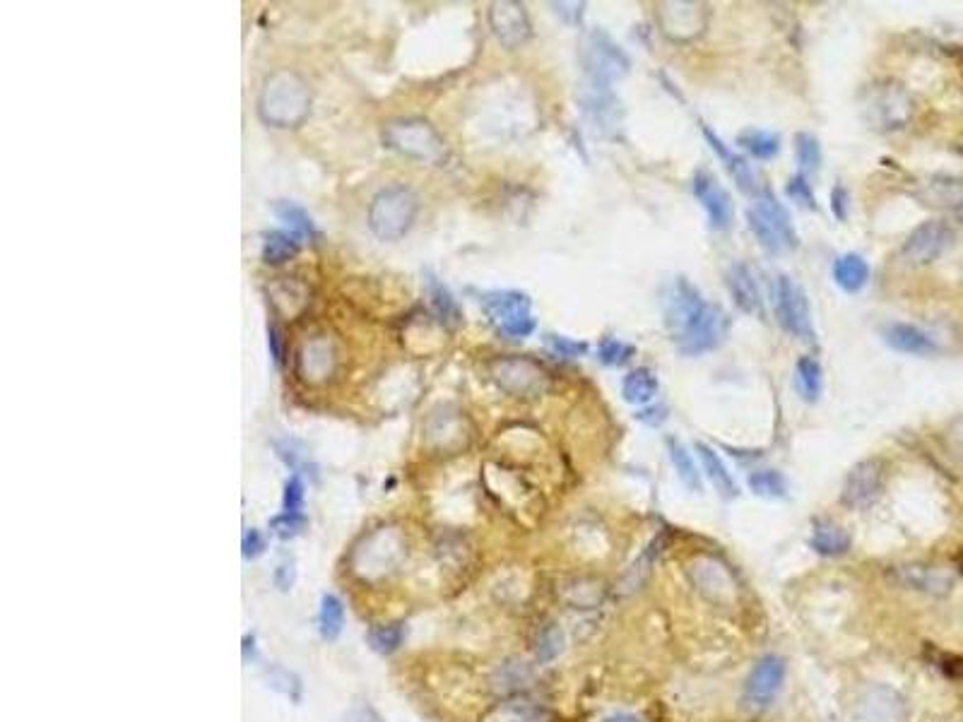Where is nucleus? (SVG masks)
Masks as SVG:
<instances>
[{
    "instance_id": "nucleus-34",
    "label": "nucleus",
    "mask_w": 963,
    "mask_h": 722,
    "mask_svg": "<svg viewBox=\"0 0 963 722\" xmlns=\"http://www.w3.org/2000/svg\"><path fill=\"white\" fill-rule=\"evenodd\" d=\"M318 624H321V636L326 641H335L340 636L342 624H345V607L335 595L326 593L321 597V612H318Z\"/></svg>"
},
{
    "instance_id": "nucleus-31",
    "label": "nucleus",
    "mask_w": 963,
    "mask_h": 722,
    "mask_svg": "<svg viewBox=\"0 0 963 722\" xmlns=\"http://www.w3.org/2000/svg\"><path fill=\"white\" fill-rule=\"evenodd\" d=\"M737 145L756 159H773L781 152V138H778L776 133H768V130L761 128L742 130V133L737 135Z\"/></svg>"
},
{
    "instance_id": "nucleus-38",
    "label": "nucleus",
    "mask_w": 963,
    "mask_h": 722,
    "mask_svg": "<svg viewBox=\"0 0 963 722\" xmlns=\"http://www.w3.org/2000/svg\"><path fill=\"white\" fill-rule=\"evenodd\" d=\"M564 641H566L564 631H561L557 624L542 626V631L537 633V641H535L537 660H540V662L557 660L561 655V650H564Z\"/></svg>"
},
{
    "instance_id": "nucleus-15",
    "label": "nucleus",
    "mask_w": 963,
    "mask_h": 722,
    "mask_svg": "<svg viewBox=\"0 0 963 722\" xmlns=\"http://www.w3.org/2000/svg\"><path fill=\"white\" fill-rule=\"evenodd\" d=\"M691 188H694L696 200H699L703 210H706L711 229H716V232H725V229L732 224V220H735V203H732V195L725 191L723 183H720L711 171L701 169L694 174Z\"/></svg>"
},
{
    "instance_id": "nucleus-35",
    "label": "nucleus",
    "mask_w": 963,
    "mask_h": 722,
    "mask_svg": "<svg viewBox=\"0 0 963 722\" xmlns=\"http://www.w3.org/2000/svg\"><path fill=\"white\" fill-rule=\"evenodd\" d=\"M299 236L285 234V232H273L265 236L263 244V260L265 263H285L299 251Z\"/></svg>"
},
{
    "instance_id": "nucleus-47",
    "label": "nucleus",
    "mask_w": 963,
    "mask_h": 722,
    "mask_svg": "<svg viewBox=\"0 0 963 722\" xmlns=\"http://www.w3.org/2000/svg\"><path fill=\"white\" fill-rule=\"evenodd\" d=\"M304 528V518L301 516H292V513H282V516H277L273 520V530L277 532L280 537H294L297 532Z\"/></svg>"
},
{
    "instance_id": "nucleus-17",
    "label": "nucleus",
    "mask_w": 963,
    "mask_h": 722,
    "mask_svg": "<svg viewBox=\"0 0 963 722\" xmlns=\"http://www.w3.org/2000/svg\"><path fill=\"white\" fill-rule=\"evenodd\" d=\"M658 22L670 39L689 41L706 29L708 10L699 3H663L658 5Z\"/></svg>"
},
{
    "instance_id": "nucleus-26",
    "label": "nucleus",
    "mask_w": 963,
    "mask_h": 722,
    "mask_svg": "<svg viewBox=\"0 0 963 722\" xmlns=\"http://www.w3.org/2000/svg\"><path fill=\"white\" fill-rule=\"evenodd\" d=\"M850 540L848 530H843L841 525L831 523V520H817L812 528V537H809V547L821 556H843L848 554Z\"/></svg>"
},
{
    "instance_id": "nucleus-1",
    "label": "nucleus",
    "mask_w": 963,
    "mask_h": 722,
    "mask_svg": "<svg viewBox=\"0 0 963 722\" xmlns=\"http://www.w3.org/2000/svg\"><path fill=\"white\" fill-rule=\"evenodd\" d=\"M311 94L306 82L297 73L280 70L265 80L261 99H258V114L265 123L275 128L297 126L309 114Z\"/></svg>"
},
{
    "instance_id": "nucleus-27",
    "label": "nucleus",
    "mask_w": 963,
    "mask_h": 722,
    "mask_svg": "<svg viewBox=\"0 0 963 722\" xmlns=\"http://www.w3.org/2000/svg\"><path fill=\"white\" fill-rule=\"evenodd\" d=\"M833 280L843 292L855 294L870 282V265L858 253H846L833 260Z\"/></svg>"
},
{
    "instance_id": "nucleus-14",
    "label": "nucleus",
    "mask_w": 963,
    "mask_h": 722,
    "mask_svg": "<svg viewBox=\"0 0 963 722\" xmlns=\"http://www.w3.org/2000/svg\"><path fill=\"white\" fill-rule=\"evenodd\" d=\"M853 722H908L906 698L891 686L874 684L855 701Z\"/></svg>"
},
{
    "instance_id": "nucleus-9",
    "label": "nucleus",
    "mask_w": 963,
    "mask_h": 722,
    "mask_svg": "<svg viewBox=\"0 0 963 722\" xmlns=\"http://www.w3.org/2000/svg\"><path fill=\"white\" fill-rule=\"evenodd\" d=\"M862 109H865L870 126L879 130H898L908 126V121L913 118V99L901 85L886 82V85L872 87Z\"/></svg>"
},
{
    "instance_id": "nucleus-28",
    "label": "nucleus",
    "mask_w": 963,
    "mask_h": 722,
    "mask_svg": "<svg viewBox=\"0 0 963 722\" xmlns=\"http://www.w3.org/2000/svg\"><path fill=\"white\" fill-rule=\"evenodd\" d=\"M696 453H699L703 472H706V477L711 479V484L716 487L718 494L723 496V499H735L737 484L728 472V467H725L723 460H720V455L713 451L711 446H706V443H699V441H696Z\"/></svg>"
},
{
    "instance_id": "nucleus-44",
    "label": "nucleus",
    "mask_w": 963,
    "mask_h": 722,
    "mask_svg": "<svg viewBox=\"0 0 963 722\" xmlns=\"http://www.w3.org/2000/svg\"><path fill=\"white\" fill-rule=\"evenodd\" d=\"M547 345L554 354H559V357H566V359L583 357V354L588 352L586 342H578V340H571V337H561V335H547Z\"/></svg>"
},
{
    "instance_id": "nucleus-12",
    "label": "nucleus",
    "mask_w": 963,
    "mask_h": 722,
    "mask_svg": "<svg viewBox=\"0 0 963 722\" xmlns=\"http://www.w3.org/2000/svg\"><path fill=\"white\" fill-rule=\"evenodd\" d=\"M951 244H954V229H951L947 222H923L903 241L901 260L906 265H911V268H925V265L942 258Z\"/></svg>"
},
{
    "instance_id": "nucleus-46",
    "label": "nucleus",
    "mask_w": 963,
    "mask_h": 722,
    "mask_svg": "<svg viewBox=\"0 0 963 722\" xmlns=\"http://www.w3.org/2000/svg\"><path fill=\"white\" fill-rule=\"evenodd\" d=\"M301 503H304V484L299 477H292L285 487V513L299 516Z\"/></svg>"
},
{
    "instance_id": "nucleus-18",
    "label": "nucleus",
    "mask_w": 963,
    "mask_h": 722,
    "mask_svg": "<svg viewBox=\"0 0 963 722\" xmlns=\"http://www.w3.org/2000/svg\"><path fill=\"white\" fill-rule=\"evenodd\" d=\"M489 25L496 39L506 46V49H516L530 39V20L528 13L521 3L504 0V3H494L489 8Z\"/></svg>"
},
{
    "instance_id": "nucleus-6",
    "label": "nucleus",
    "mask_w": 963,
    "mask_h": 722,
    "mask_svg": "<svg viewBox=\"0 0 963 722\" xmlns=\"http://www.w3.org/2000/svg\"><path fill=\"white\" fill-rule=\"evenodd\" d=\"M383 140L393 150L403 152L405 157L422 159V162H441L443 157L441 135L422 118H403V121L388 123L383 130Z\"/></svg>"
},
{
    "instance_id": "nucleus-5",
    "label": "nucleus",
    "mask_w": 963,
    "mask_h": 722,
    "mask_svg": "<svg viewBox=\"0 0 963 722\" xmlns=\"http://www.w3.org/2000/svg\"><path fill=\"white\" fill-rule=\"evenodd\" d=\"M730 325V313L720 304L706 301L703 309L694 316V321L677 337H672V340H675L677 349L684 357H701V354L713 352V349H718L728 340Z\"/></svg>"
},
{
    "instance_id": "nucleus-33",
    "label": "nucleus",
    "mask_w": 963,
    "mask_h": 722,
    "mask_svg": "<svg viewBox=\"0 0 963 722\" xmlns=\"http://www.w3.org/2000/svg\"><path fill=\"white\" fill-rule=\"evenodd\" d=\"M747 484L761 499H785L788 496V479L778 470H756L749 475Z\"/></svg>"
},
{
    "instance_id": "nucleus-19",
    "label": "nucleus",
    "mask_w": 963,
    "mask_h": 722,
    "mask_svg": "<svg viewBox=\"0 0 963 722\" xmlns=\"http://www.w3.org/2000/svg\"><path fill=\"white\" fill-rule=\"evenodd\" d=\"M703 304H706V299L701 297L699 289L684 280V277H677L670 294H667L665 304V325L667 330H670V335L677 337L682 333V330L694 321L696 313L703 309Z\"/></svg>"
},
{
    "instance_id": "nucleus-7",
    "label": "nucleus",
    "mask_w": 963,
    "mask_h": 722,
    "mask_svg": "<svg viewBox=\"0 0 963 722\" xmlns=\"http://www.w3.org/2000/svg\"><path fill=\"white\" fill-rule=\"evenodd\" d=\"M773 311H776V321L785 333L805 342L814 340L809 299L805 289H802L793 277L778 275L776 287H773Z\"/></svg>"
},
{
    "instance_id": "nucleus-43",
    "label": "nucleus",
    "mask_w": 963,
    "mask_h": 722,
    "mask_svg": "<svg viewBox=\"0 0 963 722\" xmlns=\"http://www.w3.org/2000/svg\"><path fill=\"white\" fill-rule=\"evenodd\" d=\"M268 682H270V686H273V689H280L285 696L294 698V701H299L301 684H299V679L294 677V674L282 670V667H273V670H268Z\"/></svg>"
},
{
    "instance_id": "nucleus-4",
    "label": "nucleus",
    "mask_w": 963,
    "mask_h": 722,
    "mask_svg": "<svg viewBox=\"0 0 963 722\" xmlns=\"http://www.w3.org/2000/svg\"><path fill=\"white\" fill-rule=\"evenodd\" d=\"M581 63L586 68L588 82L610 87L631 73V58L610 34L593 29L583 41Z\"/></svg>"
},
{
    "instance_id": "nucleus-49",
    "label": "nucleus",
    "mask_w": 963,
    "mask_h": 722,
    "mask_svg": "<svg viewBox=\"0 0 963 722\" xmlns=\"http://www.w3.org/2000/svg\"><path fill=\"white\" fill-rule=\"evenodd\" d=\"M263 549H265V537L261 535L258 530H246V535H244V556L246 559H256V556H261L263 554Z\"/></svg>"
},
{
    "instance_id": "nucleus-2",
    "label": "nucleus",
    "mask_w": 963,
    "mask_h": 722,
    "mask_svg": "<svg viewBox=\"0 0 963 722\" xmlns=\"http://www.w3.org/2000/svg\"><path fill=\"white\" fill-rule=\"evenodd\" d=\"M747 222L768 253H788L797 248L793 217L768 188L759 198H754V205L747 210Z\"/></svg>"
},
{
    "instance_id": "nucleus-52",
    "label": "nucleus",
    "mask_w": 963,
    "mask_h": 722,
    "mask_svg": "<svg viewBox=\"0 0 963 722\" xmlns=\"http://www.w3.org/2000/svg\"><path fill=\"white\" fill-rule=\"evenodd\" d=\"M345 722H383V720L378 718V715L369 706H366V708L362 706V708H354L352 713L345 718Z\"/></svg>"
},
{
    "instance_id": "nucleus-41",
    "label": "nucleus",
    "mask_w": 963,
    "mask_h": 722,
    "mask_svg": "<svg viewBox=\"0 0 963 722\" xmlns=\"http://www.w3.org/2000/svg\"><path fill=\"white\" fill-rule=\"evenodd\" d=\"M631 357H634V347L626 345L622 340H617V337H602L600 340V347H598L600 364L622 366Z\"/></svg>"
},
{
    "instance_id": "nucleus-53",
    "label": "nucleus",
    "mask_w": 963,
    "mask_h": 722,
    "mask_svg": "<svg viewBox=\"0 0 963 722\" xmlns=\"http://www.w3.org/2000/svg\"><path fill=\"white\" fill-rule=\"evenodd\" d=\"M275 583L280 585L282 590H287L289 585L294 583V568H292V566H287V564L277 566V571H275Z\"/></svg>"
},
{
    "instance_id": "nucleus-54",
    "label": "nucleus",
    "mask_w": 963,
    "mask_h": 722,
    "mask_svg": "<svg viewBox=\"0 0 963 722\" xmlns=\"http://www.w3.org/2000/svg\"><path fill=\"white\" fill-rule=\"evenodd\" d=\"M270 347H273V357L277 364L282 361V349H280V337H277V330L270 328Z\"/></svg>"
},
{
    "instance_id": "nucleus-3",
    "label": "nucleus",
    "mask_w": 963,
    "mask_h": 722,
    "mask_svg": "<svg viewBox=\"0 0 963 722\" xmlns=\"http://www.w3.org/2000/svg\"><path fill=\"white\" fill-rule=\"evenodd\" d=\"M417 217V198L410 188L388 186L371 200L369 227L378 239L398 241L410 232Z\"/></svg>"
},
{
    "instance_id": "nucleus-32",
    "label": "nucleus",
    "mask_w": 963,
    "mask_h": 722,
    "mask_svg": "<svg viewBox=\"0 0 963 722\" xmlns=\"http://www.w3.org/2000/svg\"><path fill=\"white\" fill-rule=\"evenodd\" d=\"M795 381L797 390L807 402H817L824 388V371L821 364L814 357H802L795 366Z\"/></svg>"
},
{
    "instance_id": "nucleus-21",
    "label": "nucleus",
    "mask_w": 963,
    "mask_h": 722,
    "mask_svg": "<svg viewBox=\"0 0 963 722\" xmlns=\"http://www.w3.org/2000/svg\"><path fill=\"white\" fill-rule=\"evenodd\" d=\"M725 284H728V292L737 309L749 313V316L764 318V294H761L754 270L747 263L730 265Z\"/></svg>"
},
{
    "instance_id": "nucleus-50",
    "label": "nucleus",
    "mask_w": 963,
    "mask_h": 722,
    "mask_svg": "<svg viewBox=\"0 0 963 722\" xmlns=\"http://www.w3.org/2000/svg\"><path fill=\"white\" fill-rule=\"evenodd\" d=\"M848 205H850V198H848L846 188H843V186L833 188V193H831V210H833V215H836L841 222L848 217Z\"/></svg>"
},
{
    "instance_id": "nucleus-22",
    "label": "nucleus",
    "mask_w": 963,
    "mask_h": 722,
    "mask_svg": "<svg viewBox=\"0 0 963 722\" xmlns=\"http://www.w3.org/2000/svg\"><path fill=\"white\" fill-rule=\"evenodd\" d=\"M913 195L927 207H937V210H963V179L947 174L930 176V179L918 183Z\"/></svg>"
},
{
    "instance_id": "nucleus-39",
    "label": "nucleus",
    "mask_w": 963,
    "mask_h": 722,
    "mask_svg": "<svg viewBox=\"0 0 963 722\" xmlns=\"http://www.w3.org/2000/svg\"><path fill=\"white\" fill-rule=\"evenodd\" d=\"M403 638H405V629L400 624H383V626H374V629L369 631V643H371V648L376 650V653H381V655H391L395 653V650L403 645Z\"/></svg>"
},
{
    "instance_id": "nucleus-8",
    "label": "nucleus",
    "mask_w": 963,
    "mask_h": 722,
    "mask_svg": "<svg viewBox=\"0 0 963 722\" xmlns=\"http://www.w3.org/2000/svg\"><path fill=\"white\" fill-rule=\"evenodd\" d=\"M785 674H788V665H785L781 655L771 653L756 660L747 682H744L742 708L747 713H764L766 708H771L773 701L781 694Z\"/></svg>"
},
{
    "instance_id": "nucleus-36",
    "label": "nucleus",
    "mask_w": 963,
    "mask_h": 722,
    "mask_svg": "<svg viewBox=\"0 0 963 722\" xmlns=\"http://www.w3.org/2000/svg\"><path fill=\"white\" fill-rule=\"evenodd\" d=\"M427 289H429L431 306H434L436 316H439L443 323L456 325L460 321V311H458V304L451 297V292H448V289L443 287V284L436 280V277H429Z\"/></svg>"
},
{
    "instance_id": "nucleus-10",
    "label": "nucleus",
    "mask_w": 963,
    "mask_h": 722,
    "mask_svg": "<svg viewBox=\"0 0 963 722\" xmlns=\"http://www.w3.org/2000/svg\"><path fill=\"white\" fill-rule=\"evenodd\" d=\"M496 386L513 398H537L547 390V371L533 359L501 357L492 364Z\"/></svg>"
},
{
    "instance_id": "nucleus-24",
    "label": "nucleus",
    "mask_w": 963,
    "mask_h": 722,
    "mask_svg": "<svg viewBox=\"0 0 963 722\" xmlns=\"http://www.w3.org/2000/svg\"><path fill=\"white\" fill-rule=\"evenodd\" d=\"M884 342L891 349L901 354H915V357H925V354H932L937 349L932 337L923 333L920 328H915L911 323H889L884 325L882 330Z\"/></svg>"
},
{
    "instance_id": "nucleus-37",
    "label": "nucleus",
    "mask_w": 963,
    "mask_h": 722,
    "mask_svg": "<svg viewBox=\"0 0 963 722\" xmlns=\"http://www.w3.org/2000/svg\"><path fill=\"white\" fill-rule=\"evenodd\" d=\"M795 152H797V164H800L802 176L817 174L821 167V145L812 133L795 135Z\"/></svg>"
},
{
    "instance_id": "nucleus-42",
    "label": "nucleus",
    "mask_w": 963,
    "mask_h": 722,
    "mask_svg": "<svg viewBox=\"0 0 963 722\" xmlns=\"http://www.w3.org/2000/svg\"><path fill=\"white\" fill-rule=\"evenodd\" d=\"M785 193H788V198L795 200L797 205L807 207V210H817V198H814V191L812 186H809L807 176H793V179L788 181V186H785Z\"/></svg>"
},
{
    "instance_id": "nucleus-13",
    "label": "nucleus",
    "mask_w": 963,
    "mask_h": 722,
    "mask_svg": "<svg viewBox=\"0 0 963 722\" xmlns=\"http://www.w3.org/2000/svg\"><path fill=\"white\" fill-rule=\"evenodd\" d=\"M884 479H886V470L882 460L879 458L860 460L858 465L850 467L846 482H843V489H841L843 506L853 508V511H867V508L874 506V503L879 501V496H882Z\"/></svg>"
},
{
    "instance_id": "nucleus-11",
    "label": "nucleus",
    "mask_w": 963,
    "mask_h": 722,
    "mask_svg": "<svg viewBox=\"0 0 963 722\" xmlns=\"http://www.w3.org/2000/svg\"><path fill=\"white\" fill-rule=\"evenodd\" d=\"M484 311L504 335L528 337L535 330L530 299L521 292H489L482 299Z\"/></svg>"
},
{
    "instance_id": "nucleus-16",
    "label": "nucleus",
    "mask_w": 963,
    "mask_h": 722,
    "mask_svg": "<svg viewBox=\"0 0 963 722\" xmlns=\"http://www.w3.org/2000/svg\"><path fill=\"white\" fill-rule=\"evenodd\" d=\"M581 111L586 114V118L593 123V128L598 130L600 135L610 138L622 126L624 109L622 102L617 99V94L612 92V87L605 85H595V82H588L586 92L581 97Z\"/></svg>"
},
{
    "instance_id": "nucleus-30",
    "label": "nucleus",
    "mask_w": 963,
    "mask_h": 722,
    "mask_svg": "<svg viewBox=\"0 0 963 722\" xmlns=\"http://www.w3.org/2000/svg\"><path fill=\"white\" fill-rule=\"evenodd\" d=\"M667 453H670L672 465H675L679 482L689 491H694V494H701V472L699 467H696L694 458H691V453L684 448V443H679L677 439H667Z\"/></svg>"
},
{
    "instance_id": "nucleus-40",
    "label": "nucleus",
    "mask_w": 963,
    "mask_h": 722,
    "mask_svg": "<svg viewBox=\"0 0 963 722\" xmlns=\"http://www.w3.org/2000/svg\"><path fill=\"white\" fill-rule=\"evenodd\" d=\"M275 212H277V217H280V220L285 222L289 229H292L294 236H316V229H313L311 217L306 215V212L301 210L299 205L277 203Z\"/></svg>"
},
{
    "instance_id": "nucleus-23",
    "label": "nucleus",
    "mask_w": 963,
    "mask_h": 722,
    "mask_svg": "<svg viewBox=\"0 0 963 722\" xmlns=\"http://www.w3.org/2000/svg\"><path fill=\"white\" fill-rule=\"evenodd\" d=\"M896 581L903 588L915 590V593L925 595H949L954 588V578L942 568L932 566H901L896 568Z\"/></svg>"
},
{
    "instance_id": "nucleus-48",
    "label": "nucleus",
    "mask_w": 963,
    "mask_h": 722,
    "mask_svg": "<svg viewBox=\"0 0 963 722\" xmlns=\"http://www.w3.org/2000/svg\"><path fill=\"white\" fill-rule=\"evenodd\" d=\"M638 422L648 424V426H660L667 419V407L665 405H648L643 410L636 412Z\"/></svg>"
},
{
    "instance_id": "nucleus-25",
    "label": "nucleus",
    "mask_w": 963,
    "mask_h": 722,
    "mask_svg": "<svg viewBox=\"0 0 963 722\" xmlns=\"http://www.w3.org/2000/svg\"><path fill=\"white\" fill-rule=\"evenodd\" d=\"M335 352L328 340L306 342L299 354V369L306 381H323L335 371Z\"/></svg>"
},
{
    "instance_id": "nucleus-20",
    "label": "nucleus",
    "mask_w": 963,
    "mask_h": 722,
    "mask_svg": "<svg viewBox=\"0 0 963 722\" xmlns=\"http://www.w3.org/2000/svg\"><path fill=\"white\" fill-rule=\"evenodd\" d=\"M703 135H706L711 150L720 157V162H723V167L730 174V179L737 183V188H740L742 193L752 195V198H759V195L764 193L766 188L759 183V176H756L752 164H749L744 157L737 155V152H732L730 147L725 145V142L720 140L711 128H703Z\"/></svg>"
},
{
    "instance_id": "nucleus-51",
    "label": "nucleus",
    "mask_w": 963,
    "mask_h": 722,
    "mask_svg": "<svg viewBox=\"0 0 963 722\" xmlns=\"http://www.w3.org/2000/svg\"><path fill=\"white\" fill-rule=\"evenodd\" d=\"M552 8H554V13L564 17L566 22H571V25H578V22H581L583 8H586V5H583V3H552Z\"/></svg>"
},
{
    "instance_id": "nucleus-55",
    "label": "nucleus",
    "mask_w": 963,
    "mask_h": 722,
    "mask_svg": "<svg viewBox=\"0 0 963 722\" xmlns=\"http://www.w3.org/2000/svg\"><path fill=\"white\" fill-rule=\"evenodd\" d=\"M602 722H641V718H636L634 713H612Z\"/></svg>"
},
{
    "instance_id": "nucleus-45",
    "label": "nucleus",
    "mask_w": 963,
    "mask_h": 722,
    "mask_svg": "<svg viewBox=\"0 0 963 722\" xmlns=\"http://www.w3.org/2000/svg\"><path fill=\"white\" fill-rule=\"evenodd\" d=\"M530 679H533V670H530L528 665H523V662H508V665L501 667V682L511 686V689L528 684Z\"/></svg>"
},
{
    "instance_id": "nucleus-29",
    "label": "nucleus",
    "mask_w": 963,
    "mask_h": 722,
    "mask_svg": "<svg viewBox=\"0 0 963 722\" xmlns=\"http://www.w3.org/2000/svg\"><path fill=\"white\" fill-rule=\"evenodd\" d=\"M622 395L629 405H643V407L651 405V400L658 395V378H655V371L648 369V366L629 371V374L624 376Z\"/></svg>"
}]
</instances>
